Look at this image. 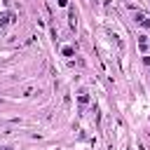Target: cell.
Returning <instances> with one entry per match:
<instances>
[{"instance_id": "cell-1", "label": "cell", "mask_w": 150, "mask_h": 150, "mask_svg": "<svg viewBox=\"0 0 150 150\" xmlns=\"http://www.w3.org/2000/svg\"><path fill=\"white\" fill-rule=\"evenodd\" d=\"M136 21H138L141 26H145V28H150V19H148L145 14H141V12H136Z\"/></svg>"}, {"instance_id": "cell-2", "label": "cell", "mask_w": 150, "mask_h": 150, "mask_svg": "<svg viewBox=\"0 0 150 150\" xmlns=\"http://www.w3.org/2000/svg\"><path fill=\"white\" fill-rule=\"evenodd\" d=\"M12 16H14L12 12H2V14H0V26H5L7 21H12Z\"/></svg>"}, {"instance_id": "cell-3", "label": "cell", "mask_w": 150, "mask_h": 150, "mask_svg": "<svg viewBox=\"0 0 150 150\" xmlns=\"http://www.w3.org/2000/svg\"><path fill=\"white\" fill-rule=\"evenodd\" d=\"M138 47H141V52H148V40L141 38V40H138Z\"/></svg>"}, {"instance_id": "cell-4", "label": "cell", "mask_w": 150, "mask_h": 150, "mask_svg": "<svg viewBox=\"0 0 150 150\" xmlns=\"http://www.w3.org/2000/svg\"><path fill=\"white\" fill-rule=\"evenodd\" d=\"M61 52H63V56H73V54H75V52H73V47H63Z\"/></svg>"}, {"instance_id": "cell-5", "label": "cell", "mask_w": 150, "mask_h": 150, "mask_svg": "<svg viewBox=\"0 0 150 150\" xmlns=\"http://www.w3.org/2000/svg\"><path fill=\"white\" fill-rule=\"evenodd\" d=\"M56 2H59L61 7H66V5H68V0H56Z\"/></svg>"}]
</instances>
